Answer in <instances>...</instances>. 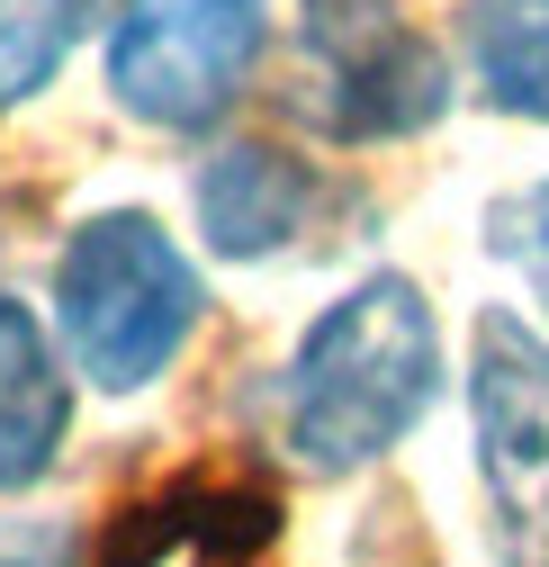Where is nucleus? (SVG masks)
<instances>
[{"mask_svg": "<svg viewBox=\"0 0 549 567\" xmlns=\"http://www.w3.org/2000/svg\"><path fill=\"white\" fill-rule=\"evenodd\" d=\"M73 388H82V370L63 351V333L0 289V495L37 486L63 460V442H73Z\"/></svg>", "mask_w": 549, "mask_h": 567, "instance_id": "obj_8", "label": "nucleus"}, {"mask_svg": "<svg viewBox=\"0 0 549 567\" xmlns=\"http://www.w3.org/2000/svg\"><path fill=\"white\" fill-rule=\"evenodd\" d=\"M270 45V0H126L108 28V100L154 135H217Z\"/></svg>", "mask_w": 549, "mask_h": 567, "instance_id": "obj_4", "label": "nucleus"}, {"mask_svg": "<svg viewBox=\"0 0 549 567\" xmlns=\"http://www.w3.org/2000/svg\"><path fill=\"white\" fill-rule=\"evenodd\" d=\"M189 207H198V235H208L217 261L252 270V261H280L315 235V207H324V181L307 154L270 145V135H235L198 163L189 181Z\"/></svg>", "mask_w": 549, "mask_h": 567, "instance_id": "obj_6", "label": "nucleus"}, {"mask_svg": "<svg viewBox=\"0 0 549 567\" xmlns=\"http://www.w3.org/2000/svg\"><path fill=\"white\" fill-rule=\"evenodd\" d=\"M73 28H82L73 0H0V117L28 109V100L63 73Z\"/></svg>", "mask_w": 549, "mask_h": 567, "instance_id": "obj_10", "label": "nucleus"}, {"mask_svg": "<svg viewBox=\"0 0 549 567\" xmlns=\"http://www.w3.org/2000/svg\"><path fill=\"white\" fill-rule=\"evenodd\" d=\"M73 10H82V19H91V10H100V0H73Z\"/></svg>", "mask_w": 549, "mask_h": 567, "instance_id": "obj_12", "label": "nucleus"}, {"mask_svg": "<svg viewBox=\"0 0 549 567\" xmlns=\"http://www.w3.org/2000/svg\"><path fill=\"white\" fill-rule=\"evenodd\" d=\"M208 324V279L180 252V235L145 207H100L54 252V333L73 351L82 388L145 396L180 370L189 333Z\"/></svg>", "mask_w": 549, "mask_h": 567, "instance_id": "obj_2", "label": "nucleus"}, {"mask_svg": "<svg viewBox=\"0 0 549 567\" xmlns=\"http://www.w3.org/2000/svg\"><path fill=\"white\" fill-rule=\"evenodd\" d=\"M459 100L450 54L405 0H298V117L333 145H405Z\"/></svg>", "mask_w": 549, "mask_h": 567, "instance_id": "obj_3", "label": "nucleus"}, {"mask_svg": "<svg viewBox=\"0 0 549 567\" xmlns=\"http://www.w3.org/2000/svg\"><path fill=\"white\" fill-rule=\"evenodd\" d=\"M280 540V495L244 468H180L145 505H126L100 532V558L145 567V558H252Z\"/></svg>", "mask_w": 549, "mask_h": 567, "instance_id": "obj_7", "label": "nucleus"}, {"mask_svg": "<svg viewBox=\"0 0 549 567\" xmlns=\"http://www.w3.org/2000/svg\"><path fill=\"white\" fill-rule=\"evenodd\" d=\"M442 316L405 270L352 279L289 351L280 379V451L307 477H361L379 468L415 423L442 405Z\"/></svg>", "mask_w": 549, "mask_h": 567, "instance_id": "obj_1", "label": "nucleus"}, {"mask_svg": "<svg viewBox=\"0 0 549 567\" xmlns=\"http://www.w3.org/2000/svg\"><path fill=\"white\" fill-rule=\"evenodd\" d=\"M459 54H468V91L496 117L549 126V0H468Z\"/></svg>", "mask_w": 549, "mask_h": 567, "instance_id": "obj_9", "label": "nucleus"}, {"mask_svg": "<svg viewBox=\"0 0 549 567\" xmlns=\"http://www.w3.org/2000/svg\"><path fill=\"white\" fill-rule=\"evenodd\" d=\"M468 433H477V486L505 558L549 567V316L477 307L468 324Z\"/></svg>", "mask_w": 549, "mask_h": 567, "instance_id": "obj_5", "label": "nucleus"}, {"mask_svg": "<svg viewBox=\"0 0 549 567\" xmlns=\"http://www.w3.org/2000/svg\"><path fill=\"white\" fill-rule=\"evenodd\" d=\"M487 252L531 289V307L549 316V181H522L487 207Z\"/></svg>", "mask_w": 549, "mask_h": 567, "instance_id": "obj_11", "label": "nucleus"}]
</instances>
